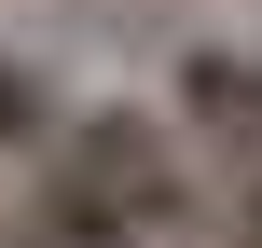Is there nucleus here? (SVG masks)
<instances>
[{"instance_id": "obj_2", "label": "nucleus", "mask_w": 262, "mask_h": 248, "mask_svg": "<svg viewBox=\"0 0 262 248\" xmlns=\"http://www.w3.org/2000/svg\"><path fill=\"white\" fill-rule=\"evenodd\" d=\"M166 124L193 138V166L262 179V55L249 41H193V55L166 69Z\"/></svg>"}, {"instance_id": "obj_1", "label": "nucleus", "mask_w": 262, "mask_h": 248, "mask_svg": "<svg viewBox=\"0 0 262 248\" xmlns=\"http://www.w3.org/2000/svg\"><path fill=\"white\" fill-rule=\"evenodd\" d=\"M41 179H69L83 207H111L138 248H166V235H193L207 221V193H193V138L166 124V110H69L55 124V152H41Z\"/></svg>"}, {"instance_id": "obj_5", "label": "nucleus", "mask_w": 262, "mask_h": 248, "mask_svg": "<svg viewBox=\"0 0 262 248\" xmlns=\"http://www.w3.org/2000/svg\"><path fill=\"white\" fill-rule=\"evenodd\" d=\"M221 248H262V179H235V221H221Z\"/></svg>"}, {"instance_id": "obj_3", "label": "nucleus", "mask_w": 262, "mask_h": 248, "mask_svg": "<svg viewBox=\"0 0 262 248\" xmlns=\"http://www.w3.org/2000/svg\"><path fill=\"white\" fill-rule=\"evenodd\" d=\"M0 248H138V235H124L111 207H83L69 179H41V193H28L14 221H0Z\"/></svg>"}, {"instance_id": "obj_4", "label": "nucleus", "mask_w": 262, "mask_h": 248, "mask_svg": "<svg viewBox=\"0 0 262 248\" xmlns=\"http://www.w3.org/2000/svg\"><path fill=\"white\" fill-rule=\"evenodd\" d=\"M55 124H69L55 83H41L28 55H0V166H14V152H55Z\"/></svg>"}]
</instances>
